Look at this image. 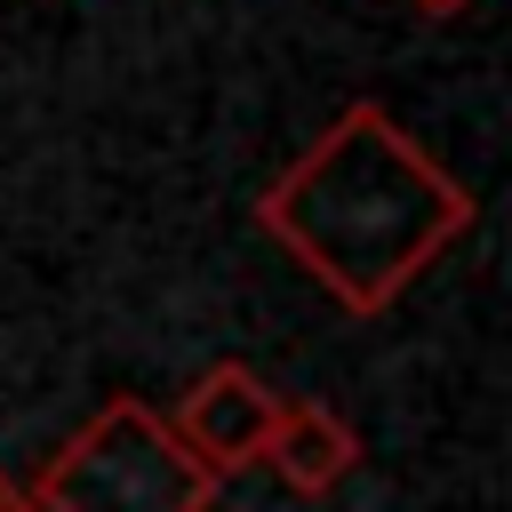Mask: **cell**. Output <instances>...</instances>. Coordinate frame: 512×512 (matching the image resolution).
Returning <instances> with one entry per match:
<instances>
[{
	"label": "cell",
	"instance_id": "cell-1",
	"mask_svg": "<svg viewBox=\"0 0 512 512\" xmlns=\"http://www.w3.org/2000/svg\"><path fill=\"white\" fill-rule=\"evenodd\" d=\"M256 224L296 256V272L368 320L472 232V192L384 104L360 96L264 184Z\"/></svg>",
	"mask_w": 512,
	"mask_h": 512
},
{
	"label": "cell",
	"instance_id": "cell-2",
	"mask_svg": "<svg viewBox=\"0 0 512 512\" xmlns=\"http://www.w3.org/2000/svg\"><path fill=\"white\" fill-rule=\"evenodd\" d=\"M216 488L224 472H208L160 408L120 392L32 472L24 496L40 512H208Z\"/></svg>",
	"mask_w": 512,
	"mask_h": 512
},
{
	"label": "cell",
	"instance_id": "cell-5",
	"mask_svg": "<svg viewBox=\"0 0 512 512\" xmlns=\"http://www.w3.org/2000/svg\"><path fill=\"white\" fill-rule=\"evenodd\" d=\"M0 512H40V504H32V496H24L16 480H0Z\"/></svg>",
	"mask_w": 512,
	"mask_h": 512
},
{
	"label": "cell",
	"instance_id": "cell-3",
	"mask_svg": "<svg viewBox=\"0 0 512 512\" xmlns=\"http://www.w3.org/2000/svg\"><path fill=\"white\" fill-rule=\"evenodd\" d=\"M280 400L288 392H272L256 368H240V360H216L208 376H192V392L176 400V440L208 464V472H240V464H264V440H272V424H280Z\"/></svg>",
	"mask_w": 512,
	"mask_h": 512
},
{
	"label": "cell",
	"instance_id": "cell-6",
	"mask_svg": "<svg viewBox=\"0 0 512 512\" xmlns=\"http://www.w3.org/2000/svg\"><path fill=\"white\" fill-rule=\"evenodd\" d=\"M416 16H456V8H472V0H408Z\"/></svg>",
	"mask_w": 512,
	"mask_h": 512
},
{
	"label": "cell",
	"instance_id": "cell-4",
	"mask_svg": "<svg viewBox=\"0 0 512 512\" xmlns=\"http://www.w3.org/2000/svg\"><path fill=\"white\" fill-rule=\"evenodd\" d=\"M264 464L296 496H336L352 480V464H360V432L336 408H320V400H280V424L264 440Z\"/></svg>",
	"mask_w": 512,
	"mask_h": 512
}]
</instances>
